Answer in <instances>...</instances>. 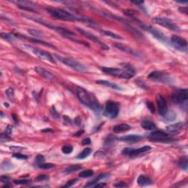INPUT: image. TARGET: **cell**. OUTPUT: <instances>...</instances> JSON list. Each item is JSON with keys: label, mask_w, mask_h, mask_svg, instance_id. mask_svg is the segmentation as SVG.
<instances>
[{"label": "cell", "mask_w": 188, "mask_h": 188, "mask_svg": "<svg viewBox=\"0 0 188 188\" xmlns=\"http://www.w3.org/2000/svg\"><path fill=\"white\" fill-rule=\"evenodd\" d=\"M46 10L51 17L56 19L62 20V21H69V22H83L88 24L94 28L99 27L97 24L95 23L93 20L86 18V17L81 16L75 15L63 9L57 8V7H47L46 8Z\"/></svg>", "instance_id": "1"}, {"label": "cell", "mask_w": 188, "mask_h": 188, "mask_svg": "<svg viewBox=\"0 0 188 188\" xmlns=\"http://www.w3.org/2000/svg\"><path fill=\"white\" fill-rule=\"evenodd\" d=\"M76 95L80 102L85 107L93 111L96 113H99L102 110V107L99 104V101L95 95L86 91L85 88L78 87L76 88Z\"/></svg>", "instance_id": "2"}, {"label": "cell", "mask_w": 188, "mask_h": 188, "mask_svg": "<svg viewBox=\"0 0 188 188\" xmlns=\"http://www.w3.org/2000/svg\"><path fill=\"white\" fill-rule=\"evenodd\" d=\"M134 20L137 22V24L139 25L140 28L142 29V30H145V31L149 32V33H151L156 39L158 40L159 41L162 42V43H166V44H168V43L170 44V41H168V38L165 36V35L163 32H162L157 30L155 27H154V26L146 25L145 24H144L143 22H141L140 20L137 19V18H135Z\"/></svg>", "instance_id": "3"}, {"label": "cell", "mask_w": 188, "mask_h": 188, "mask_svg": "<svg viewBox=\"0 0 188 188\" xmlns=\"http://www.w3.org/2000/svg\"><path fill=\"white\" fill-rule=\"evenodd\" d=\"M101 71L106 74L111 75L116 77L124 78V79H131L135 76V73L129 70L120 69L117 68H110V67H102Z\"/></svg>", "instance_id": "4"}, {"label": "cell", "mask_w": 188, "mask_h": 188, "mask_svg": "<svg viewBox=\"0 0 188 188\" xmlns=\"http://www.w3.org/2000/svg\"><path fill=\"white\" fill-rule=\"evenodd\" d=\"M57 58L58 60L61 62L62 63L65 64L66 66H68L70 68H73L75 71H78V72H81V73H85L87 72V68L84 65H83L82 63H79L78 61L75 60L74 59H71V58H67V57H63L62 56H60V55H55Z\"/></svg>", "instance_id": "5"}, {"label": "cell", "mask_w": 188, "mask_h": 188, "mask_svg": "<svg viewBox=\"0 0 188 188\" xmlns=\"http://www.w3.org/2000/svg\"><path fill=\"white\" fill-rule=\"evenodd\" d=\"M120 112V104L113 101H107L103 115L108 118L113 119L118 116Z\"/></svg>", "instance_id": "6"}, {"label": "cell", "mask_w": 188, "mask_h": 188, "mask_svg": "<svg viewBox=\"0 0 188 188\" xmlns=\"http://www.w3.org/2000/svg\"><path fill=\"white\" fill-rule=\"evenodd\" d=\"M23 47H24L26 49L31 51L33 55H36V56L38 57H39L40 59L45 60V61H49L51 63H54V64L56 63L55 60L53 58V57L51 56V55H50L49 53L47 52V51H43V50L39 49L34 48V47H32V46H27V45H24Z\"/></svg>", "instance_id": "7"}, {"label": "cell", "mask_w": 188, "mask_h": 188, "mask_svg": "<svg viewBox=\"0 0 188 188\" xmlns=\"http://www.w3.org/2000/svg\"><path fill=\"white\" fill-rule=\"evenodd\" d=\"M152 22L156 24L161 25L163 27L172 30V31L179 32L180 27L173 22V20L168 18H163V17H155L152 19Z\"/></svg>", "instance_id": "8"}, {"label": "cell", "mask_w": 188, "mask_h": 188, "mask_svg": "<svg viewBox=\"0 0 188 188\" xmlns=\"http://www.w3.org/2000/svg\"><path fill=\"white\" fill-rule=\"evenodd\" d=\"M149 138L153 142H160V143H170L174 141V140L169 137V134L161 130H156L152 132L149 135Z\"/></svg>", "instance_id": "9"}, {"label": "cell", "mask_w": 188, "mask_h": 188, "mask_svg": "<svg viewBox=\"0 0 188 188\" xmlns=\"http://www.w3.org/2000/svg\"><path fill=\"white\" fill-rule=\"evenodd\" d=\"M148 77L153 81L160 82V83H165V84H171L173 82L172 78L169 75L161 71H152L149 74Z\"/></svg>", "instance_id": "10"}, {"label": "cell", "mask_w": 188, "mask_h": 188, "mask_svg": "<svg viewBox=\"0 0 188 188\" xmlns=\"http://www.w3.org/2000/svg\"><path fill=\"white\" fill-rule=\"evenodd\" d=\"M76 31H77L79 33H80L82 35H83V36L85 37L86 38H88V40H90V41H91L94 42L95 43L99 45V46H100L101 49H102L104 50L109 49V47H108V46H107V44H105V43H104V42L101 41L98 37H96V35H94L93 34H92L91 32L86 31V30H85L84 29L79 28V27H76Z\"/></svg>", "instance_id": "11"}, {"label": "cell", "mask_w": 188, "mask_h": 188, "mask_svg": "<svg viewBox=\"0 0 188 188\" xmlns=\"http://www.w3.org/2000/svg\"><path fill=\"white\" fill-rule=\"evenodd\" d=\"M170 44L173 48L180 51L187 52V42L183 38L178 35H173L170 40Z\"/></svg>", "instance_id": "12"}, {"label": "cell", "mask_w": 188, "mask_h": 188, "mask_svg": "<svg viewBox=\"0 0 188 188\" xmlns=\"http://www.w3.org/2000/svg\"><path fill=\"white\" fill-rule=\"evenodd\" d=\"M188 99V90L187 88H179L176 90L172 95V101L176 104H182Z\"/></svg>", "instance_id": "13"}, {"label": "cell", "mask_w": 188, "mask_h": 188, "mask_svg": "<svg viewBox=\"0 0 188 188\" xmlns=\"http://www.w3.org/2000/svg\"><path fill=\"white\" fill-rule=\"evenodd\" d=\"M151 147L149 146V145H144L143 147H140V148H138V149H132V148H126L124 150H122V154H124V155L129 156V157H136V156H138L141 154L144 153V152H146L148 151L151 150Z\"/></svg>", "instance_id": "14"}, {"label": "cell", "mask_w": 188, "mask_h": 188, "mask_svg": "<svg viewBox=\"0 0 188 188\" xmlns=\"http://www.w3.org/2000/svg\"><path fill=\"white\" fill-rule=\"evenodd\" d=\"M156 100H157L159 115L162 117H165L166 116L167 112H168V107L166 99L160 94H157Z\"/></svg>", "instance_id": "15"}, {"label": "cell", "mask_w": 188, "mask_h": 188, "mask_svg": "<svg viewBox=\"0 0 188 188\" xmlns=\"http://www.w3.org/2000/svg\"><path fill=\"white\" fill-rule=\"evenodd\" d=\"M114 46H115V47L117 48L118 49L124 51V52L127 53V54H129V55H132V56L134 57H142V55H141V54H140V52H138V51H136V50L131 48L130 46H126V45L120 43H114Z\"/></svg>", "instance_id": "16"}, {"label": "cell", "mask_w": 188, "mask_h": 188, "mask_svg": "<svg viewBox=\"0 0 188 188\" xmlns=\"http://www.w3.org/2000/svg\"><path fill=\"white\" fill-rule=\"evenodd\" d=\"M53 30L56 31L57 32H58L59 34H60L61 35H63L65 38H68V39L71 40V41H74L75 39H74V37L75 36V34L71 30H68L66 28H63V27H61V26H55L54 28H53Z\"/></svg>", "instance_id": "17"}, {"label": "cell", "mask_w": 188, "mask_h": 188, "mask_svg": "<svg viewBox=\"0 0 188 188\" xmlns=\"http://www.w3.org/2000/svg\"><path fill=\"white\" fill-rule=\"evenodd\" d=\"M14 35H15L16 38H21V39L29 40L30 41L32 42V43H37V44H39V45H43V46H49V47H50V48L56 49V48H55V46H54V45L51 44V43H47V42L43 41H41V40L36 39V38H27V37L24 36V35H21V34H18V33H15V34H14Z\"/></svg>", "instance_id": "18"}, {"label": "cell", "mask_w": 188, "mask_h": 188, "mask_svg": "<svg viewBox=\"0 0 188 188\" xmlns=\"http://www.w3.org/2000/svg\"><path fill=\"white\" fill-rule=\"evenodd\" d=\"M35 72L38 73V74L41 76H42L44 79H47V80H54L55 79V76L52 73L49 71L48 70L45 69V68H41V67H35Z\"/></svg>", "instance_id": "19"}, {"label": "cell", "mask_w": 188, "mask_h": 188, "mask_svg": "<svg viewBox=\"0 0 188 188\" xmlns=\"http://www.w3.org/2000/svg\"><path fill=\"white\" fill-rule=\"evenodd\" d=\"M183 123L179 122L177 124H170L166 127L167 132H168L169 135H177L183 129Z\"/></svg>", "instance_id": "20"}, {"label": "cell", "mask_w": 188, "mask_h": 188, "mask_svg": "<svg viewBox=\"0 0 188 188\" xmlns=\"http://www.w3.org/2000/svg\"><path fill=\"white\" fill-rule=\"evenodd\" d=\"M96 83L101 85H104L106 87L111 88L113 90H117V91H123V88H121L118 85L116 84V83H112V82L108 81V80H103V79H99V80H96Z\"/></svg>", "instance_id": "21"}, {"label": "cell", "mask_w": 188, "mask_h": 188, "mask_svg": "<svg viewBox=\"0 0 188 188\" xmlns=\"http://www.w3.org/2000/svg\"><path fill=\"white\" fill-rule=\"evenodd\" d=\"M143 138V136L139 135H128L118 137V140H121V141H126V142H137V141L142 140Z\"/></svg>", "instance_id": "22"}, {"label": "cell", "mask_w": 188, "mask_h": 188, "mask_svg": "<svg viewBox=\"0 0 188 188\" xmlns=\"http://www.w3.org/2000/svg\"><path fill=\"white\" fill-rule=\"evenodd\" d=\"M137 184H138L139 186H141V187L148 186V185H150L153 183L152 180L149 177L144 175H140V177L137 178Z\"/></svg>", "instance_id": "23"}, {"label": "cell", "mask_w": 188, "mask_h": 188, "mask_svg": "<svg viewBox=\"0 0 188 188\" xmlns=\"http://www.w3.org/2000/svg\"><path fill=\"white\" fill-rule=\"evenodd\" d=\"M131 129V126L126 124H120L113 127V132L116 134L122 133Z\"/></svg>", "instance_id": "24"}, {"label": "cell", "mask_w": 188, "mask_h": 188, "mask_svg": "<svg viewBox=\"0 0 188 188\" xmlns=\"http://www.w3.org/2000/svg\"><path fill=\"white\" fill-rule=\"evenodd\" d=\"M110 176V175L109 173H102V174L98 176L95 179H93V181H91V182H88V184H86L85 187H94V185H96V183H98L99 181H100V180L101 179H104L108 178Z\"/></svg>", "instance_id": "25"}, {"label": "cell", "mask_w": 188, "mask_h": 188, "mask_svg": "<svg viewBox=\"0 0 188 188\" xmlns=\"http://www.w3.org/2000/svg\"><path fill=\"white\" fill-rule=\"evenodd\" d=\"M141 126L145 130H149V131H152L156 129L157 128V126L153 121L149 120H143L141 122Z\"/></svg>", "instance_id": "26"}, {"label": "cell", "mask_w": 188, "mask_h": 188, "mask_svg": "<svg viewBox=\"0 0 188 188\" xmlns=\"http://www.w3.org/2000/svg\"><path fill=\"white\" fill-rule=\"evenodd\" d=\"M92 152V149L91 148H86L81 153H79L77 155L76 158L79 159V160H83V159H85L86 157H88V156L90 155Z\"/></svg>", "instance_id": "27"}, {"label": "cell", "mask_w": 188, "mask_h": 188, "mask_svg": "<svg viewBox=\"0 0 188 188\" xmlns=\"http://www.w3.org/2000/svg\"><path fill=\"white\" fill-rule=\"evenodd\" d=\"M102 33L104 34V35L107 37H110V38H114V39L116 40H123L124 38L120 36V35H118V34H116V33L112 32L111 31H108V30H101Z\"/></svg>", "instance_id": "28"}, {"label": "cell", "mask_w": 188, "mask_h": 188, "mask_svg": "<svg viewBox=\"0 0 188 188\" xmlns=\"http://www.w3.org/2000/svg\"><path fill=\"white\" fill-rule=\"evenodd\" d=\"M187 157L186 156L182 157V158H180L179 161V166L180 167V168L184 170H187Z\"/></svg>", "instance_id": "29"}, {"label": "cell", "mask_w": 188, "mask_h": 188, "mask_svg": "<svg viewBox=\"0 0 188 188\" xmlns=\"http://www.w3.org/2000/svg\"><path fill=\"white\" fill-rule=\"evenodd\" d=\"M28 32L35 38H43L44 37V33L41 30H35V29H29Z\"/></svg>", "instance_id": "30"}, {"label": "cell", "mask_w": 188, "mask_h": 188, "mask_svg": "<svg viewBox=\"0 0 188 188\" xmlns=\"http://www.w3.org/2000/svg\"><path fill=\"white\" fill-rule=\"evenodd\" d=\"M1 37H2L4 40H5V41H7L10 42V43H13L16 38L14 34H10V33H6V32L1 33Z\"/></svg>", "instance_id": "31"}, {"label": "cell", "mask_w": 188, "mask_h": 188, "mask_svg": "<svg viewBox=\"0 0 188 188\" xmlns=\"http://www.w3.org/2000/svg\"><path fill=\"white\" fill-rule=\"evenodd\" d=\"M81 168L82 167L79 165H71V166H68V168H66L64 170V172L66 173H74V172L80 170Z\"/></svg>", "instance_id": "32"}, {"label": "cell", "mask_w": 188, "mask_h": 188, "mask_svg": "<svg viewBox=\"0 0 188 188\" xmlns=\"http://www.w3.org/2000/svg\"><path fill=\"white\" fill-rule=\"evenodd\" d=\"M93 171L91 169H88V170H83V171L80 172L79 173V177H82V178H88V177H91L93 175Z\"/></svg>", "instance_id": "33"}, {"label": "cell", "mask_w": 188, "mask_h": 188, "mask_svg": "<svg viewBox=\"0 0 188 188\" xmlns=\"http://www.w3.org/2000/svg\"><path fill=\"white\" fill-rule=\"evenodd\" d=\"M5 94L6 96H7L9 99H10L11 101H14V96H15V93H14V90L12 88H9L6 90L5 91Z\"/></svg>", "instance_id": "34"}, {"label": "cell", "mask_w": 188, "mask_h": 188, "mask_svg": "<svg viewBox=\"0 0 188 188\" xmlns=\"http://www.w3.org/2000/svg\"><path fill=\"white\" fill-rule=\"evenodd\" d=\"M13 164L11 163L9 160H5V161L2 162L1 168H2V170H8L13 168Z\"/></svg>", "instance_id": "35"}, {"label": "cell", "mask_w": 188, "mask_h": 188, "mask_svg": "<svg viewBox=\"0 0 188 188\" xmlns=\"http://www.w3.org/2000/svg\"><path fill=\"white\" fill-rule=\"evenodd\" d=\"M18 7H19L20 9H22V10H28V11L33 12V13L36 12V10H35V8H33L32 6H30V5H24V3H23V5L18 4Z\"/></svg>", "instance_id": "36"}, {"label": "cell", "mask_w": 188, "mask_h": 188, "mask_svg": "<svg viewBox=\"0 0 188 188\" xmlns=\"http://www.w3.org/2000/svg\"><path fill=\"white\" fill-rule=\"evenodd\" d=\"M73 150H74V148L71 145H65L62 147V151L65 154H69L73 151Z\"/></svg>", "instance_id": "37"}, {"label": "cell", "mask_w": 188, "mask_h": 188, "mask_svg": "<svg viewBox=\"0 0 188 188\" xmlns=\"http://www.w3.org/2000/svg\"><path fill=\"white\" fill-rule=\"evenodd\" d=\"M38 167L43 170H49V169L53 168L55 167V165L51 163H41L38 165Z\"/></svg>", "instance_id": "38"}, {"label": "cell", "mask_w": 188, "mask_h": 188, "mask_svg": "<svg viewBox=\"0 0 188 188\" xmlns=\"http://www.w3.org/2000/svg\"><path fill=\"white\" fill-rule=\"evenodd\" d=\"M123 12H124V14H125L126 16H127L132 17L134 16H135L137 14V11L132 10V9H126V10H124Z\"/></svg>", "instance_id": "39"}, {"label": "cell", "mask_w": 188, "mask_h": 188, "mask_svg": "<svg viewBox=\"0 0 188 188\" xmlns=\"http://www.w3.org/2000/svg\"><path fill=\"white\" fill-rule=\"evenodd\" d=\"M13 182L16 185H26L30 182V180L29 179H18V180H13Z\"/></svg>", "instance_id": "40"}, {"label": "cell", "mask_w": 188, "mask_h": 188, "mask_svg": "<svg viewBox=\"0 0 188 188\" xmlns=\"http://www.w3.org/2000/svg\"><path fill=\"white\" fill-rule=\"evenodd\" d=\"M13 157H14V158L17 159V160H26V159L28 158L27 156L24 155V154H22L18 153V152H16V154H14L13 155Z\"/></svg>", "instance_id": "41"}, {"label": "cell", "mask_w": 188, "mask_h": 188, "mask_svg": "<svg viewBox=\"0 0 188 188\" xmlns=\"http://www.w3.org/2000/svg\"><path fill=\"white\" fill-rule=\"evenodd\" d=\"M44 161H45V157H43V155H42V154H38V155L35 157V162H36L37 164H38V165H40V164L43 163Z\"/></svg>", "instance_id": "42"}, {"label": "cell", "mask_w": 188, "mask_h": 188, "mask_svg": "<svg viewBox=\"0 0 188 188\" xmlns=\"http://www.w3.org/2000/svg\"><path fill=\"white\" fill-rule=\"evenodd\" d=\"M77 182V179H71L70 181H68L67 183L65 185H63L62 187H72L73 185H75Z\"/></svg>", "instance_id": "43"}, {"label": "cell", "mask_w": 188, "mask_h": 188, "mask_svg": "<svg viewBox=\"0 0 188 188\" xmlns=\"http://www.w3.org/2000/svg\"><path fill=\"white\" fill-rule=\"evenodd\" d=\"M10 137H9V135L6 133H2L1 134V142L4 143V142H7V141H8V140H10Z\"/></svg>", "instance_id": "44"}, {"label": "cell", "mask_w": 188, "mask_h": 188, "mask_svg": "<svg viewBox=\"0 0 188 188\" xmlns=\"http://www.w3.org/2000/svg\"><path fill=\"white\" fill-rule=\"evenodd\" d=\"M49 179V177L47 175H40L36 178L37 181L38 182H43V181H47Z\"/></svg>", "instance_id": "45"}, {"label": "cell", "mask_w": 188, "mask_h": 188, "mask_svg": "<svg viewBox=\"0 0 188 188\" xmlns=\"http://www.w3.org/2000/svg\"><path fill=\"white\" fill-rule=\"evenodd\" d=\"M146 106L148 107V109L150 110V112L151 113H154V111H155V108H154V104L151 101H146Z\"/></svg>", "instance_id": "46"}, {"label": "cell", "mask_w": 188, "mask_h": 188, "mask_svg": "<svg viewBox=\"0 0 188 188\" xmlns=\"http://www.w3.org/2000/svg\"><path fill=\"white\" fill-rule=\"evenodd\" d=\"M51 116H52L53 117L55 118H59L60 114L58 113L57 112V110H56V109H55V107H51Z\"/></svg>", "instance_id": "47"}, {"label": "cell", "mask_w": 188, "mask_h": 188, "mask_svg": "<svg viewBox=\"0 0 188 188\" xmlns=\"http://www.w3.org/2000/svg\"><path fill=\"white\" fill-rule=\"evenodd\" d=\"M10 151H12L13 152H19L21 151L24 150V148H23V147H21V146H10Z\"/></svg>", "instance_id": "48"}, {"label": "cell", "mask_w": 188, "mask_h": 188, "mask_svg": "<svg viewBox=\"0 0 188 188\" xmlns=\"http://www.w3.org/2000/svg\"><path fill=\"white\" fill-rule=\"evenodd\" d=\"M114 187H128V185L126 184L125 182H120L115 184V185H114Z\"/></svg>", "instance_id": "49"}, {"label": "cell", "mask_w": 188, "mask_h": 188, "mask_svg": "<svg viewBox=\"0 0 188 188\" xmlns=\"http://www.w3.org/2000/svg\"><path fill=\"white\" fill-rule=\"evenodd\" d=\"M10 178H9L7 176H2L1 177V178H0V181L2 182H3V183L5 184H7L9 182H10Z\"/></svg>", "instance_id": "50"}, {"label": "cell", "mask_w": 188, "mask_h": 188, "mask_svg": "<svg viewBox=\"0 0 188 188\" xmlns=\"http://www.w3.org/2000/svg\"><path fill=\"white\" fill-rule=\"evenodd\" d=\"M136 83H137L141 88H145V89H146V85H145V83L143 81H141V80L137 79V80H136Z\"/></svg>", "instance_id": "51"}, {"label": "cell", "mask_w": 188, "mask_h": 188, "mask_svg": "<svg viewBox=\"0 0 188 188\" xmlns=\"http://www.w3.org/2000/svg\"><path fill=\"white\" fill-rule=\"evenodd\" d=\"M91 143V138H89V137H87V138H85L84 140L82 141V144L84 145H89V144Z\"/></svg>", "instance_id": "52"}, {"label": "cell", "mask_w": 188, "mask_h": 188, "mask_svg": "<svg viewBox=\"0 0 188 188\" xmlns=\"http://www.w3.org/2000/svg\"><path fill=\"white\" fill-rule=\"evenodd\" d=\"M12 131H13V126L10 125H8L7 126L6 129H5V133L7 134V135H10L12 133Z\"/></svg>", "instance_id": "53"}, {"label": "cell", "mask_w": 188, "mask_h": 188, "mask_svg": "<svg viewBox=\"0 0 188 188\" xmlns=\"http://www.w3.org/2000/svg\"><path fill=\"white\" fill-rule=\"evenodd\" d=\"M179 10L181 13H185V14H186V15H187V7H179Z\"/></svg>", "instance_id": "54"}, {"label": "cell", "mask_w": 188, "mask_h": 188, "mask_svg": "<svg viewBox=\"0 0 188 188\" xmlns=\"http://www.w3.org/2000/svg\"><path fill=\"white\" fill-rule=\"evenodd\" d=\"M107 186V184L103 183V182H101V183H96V185H94V187H104Z\"/></svg>", "instance_id": "55"}, {"label": "cell", "mask_w": 188, "mask_h": 188, "mask_svg": "<svg viewBox=\"0 0 188 188\" xmlns=\"http://www.w3.org/2000/svg\"><path fill=\"white\" fill-rule=\"evenodd\" d=\"M132 4H135V5H141L142 4L144 3L143 1H132Z\"/></svg>", "instance_id": "56"}, {"label": "cell", "mask_w": 188, "mask_h": 188, "mask_svg": "<svg viewBox=\"0 0 188 188\" xmlns=\"http://www.w3.org/2000/svg\"><path fill=\"white\" fill-rule=\"evenodd\" d=\"M12 118H13V120H14V122H15L16 124H18V118H17V116H16L15 114H13V115H12Z\"/></svg>", "instance_id": "57"}, {"label": "cell", "mask_w": 188, "mask_h": 188, "mask_svg": "<svg viewBox=\"0 0 188 188\" xmlns=\"http://www.w3.org/2000/svg\"><path fill=\"white\" fill-rule=\"evenodd\" d=\"M74 123H75V124H76V125L79 126V125H80V124H81V120H80V118H79V117L76 118H75V120H74Z\"/></svg>", "instance_id": "58"}, {"label": "cell", "mask_w": 188, "mask_h": 188, "mask_svg": "<svg viewBox=\"0 0 188 188\" xmlns=\"http://www.w3.org/2000/svg\"><path fill=\"white\" fill-rule=\"evenodd\" d=\"M84 132H85L84 130H80V131H79L78 132H76V133H75L74 136H80V135H83Z\"/></svg>", "instance_id": "59"}, {"label": "cell", "mask_w": 188, "mask_h": 188, "mask_svg": "<svg viewBox=\"0 0 188 188\" xmlns=\"http://www.w3.org/2000/svg\"><path fill=\"white\" fill-rule=\"evenodd\" d=\"M42 132H52L51 129H44L42 130Z\"/></svg>", "instance_id": "60"}, {"label": "cell", "mask_w": 188, "mask_h": 188, "mask_svg": "<svg viewBox=\"0 0 188 188\" xmlns=\"http://www.w3.org/2000/svg\"><path fill=\"white\" fill-rule=\"evenodd\" d=\"M4 105H5V107H7H7H9V104H7V103H6V102L4 103Z\"/></svg>", "instance_id": "61"}, {"label": "cell", "mask_w": 188, "mask_h": 188, "mask_svg": "<svg viewBox=\"0 0 188 188\" xmlns=\"http://www.w3.org/2000/svg\"><path fill=\"white\" fill-rule=\"evenodd\" d=\"M10 185H3V186H2V187H10Z\"/></svg>", "instance_id": "62"}]
</instances>
